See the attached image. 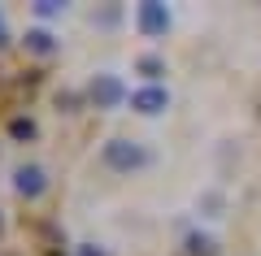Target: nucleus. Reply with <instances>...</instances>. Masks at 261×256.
<instances>
[{
  "label": "nucleus",
  "mask_w": 261,
  "mask_h": 256,
  "mask_svg": "<svg viewBox=\"0 0 261 256\" xmlns=\"http://www.w3.org/2000/svg\"><path fill=\"white\" fill-rule=\"evenodd\" d=\"M65 9H70V5H65V0H35V5H31V13H35L39 22H53V18H65Z\"/></svg>",
  "instance_id": "8"
},
{
  "label": "nucleus",
  "mask_w": 261,
  "mask_h": 256,
  "mask_svg": "<svg viewBox=\"0 0 261 256\" xmlns=\"http://www.w3.org/2000/svg\"><path fill=\"white\" fill-rule=\"evenodd\" d=\"M22 44H27L31 56H53V52H61V39H57L48 26H31L27 35H22Z\"/></svg>",
  "instance_id": "6"
},
{
  "label": "nucleus",
  "mask_w": 261,
  "mask_h": 256,
  "mask_svg": "<svg viewBox=\"0 0 261 256\" xmlns=\"http://www.w3.org/2000/svg\"><path fill=\"white\" fill-rule=\"evenodd\" d=\"M100 161H105V169H113V174H140L144 165L152 161V152H148V144H144V139L113 135V139H105Z\"/></svg>",
  "instance_id": "1"
},
{
  "label": "nucleus",
  "mask_w": 261,
  "mask_h": 256,
  "mask_svg": "<svg viewBox=\"0 0 261 256\" xmlns=\"http://www.w3.org/2000/svg\"><path fill=\"white\" fill-rule=\"evenodd\" d=\"M79 256H105V252H100L96 243H83V247H79Z\"/></svg>",
  "instance_id": "11"
},
{
  "label": "nucleus",
  "mask_w": 261,
  "mask_h": 256,
  "mask_svg": "<svg viewBox=\"0 0 261 256\" xmlns=\"http://www.w3.org/2000/svg\"><path fill=\"white\" fill-rule=\"evenodd\" d=\"M0 230H5V217H0Z\"/></svg>",
  "instance_id": "13"
},
{
  "label": "nucleus",
  "mask_w": 261,
  "mask_h": 256,
  "mask_svg": "<svg viewBox=\"0 0 261 256\" xmlns=\"http://www.w3.org/2000/svg\"><path fill=\"white\" fill-rule=\"evenodd\" d=\"M135 74H140L144 82H161V74H166V56L140 52V56H135Z\"/></svg>",
  "instance_id": "7"
},
{
  "label": "nucleus",
  "mask_w": 261,
  "mask_h": 256,
  "mask_svg": "<svg viewBox=\"0 0 261 256\" xmlns=\"http://www.w3.org/2000/svg\"><path fill=\"white\" fill-rule=\"evenodd\" d=\"M170 22H174V13H170V5H161V0H140V5H135V31H140L144 39H166Z\"/></svg>",
  "instance_id": "3"
},
{
  "label": "nucleus",
  "mask_w": 261,
  "mask_h": 256,
  "mask_svg": "<svg viewBox=\"0 0 261 256\" xmlns=\"http://www.w3.org/2000/svg\"><path fill=\"white\" fill-rule=\"evenodd\" d=\"M87 100H92V109H122V104H130V92L126 82L118 78V74H92V82H87Z\"/></svg>",
  "instance_id": "2"
},
{
  "label": "nucleus",
  "mask_w": 261,
  "mask_h": 256,
  "mask_svg": "<svg viewBox=\"0 0 261 256\" xmlns=\"http://www.w3.org/2000/svg\"><path fill=\"white\" fill-rule=\"evenodd\" d=\"M170 109V87L166 82H144L130 92V113H140V118H161Z\"/></svg>",
  "instance_id": "4"
},
{
  "label": "nucleus",
  "mask_w": 261,
  "mask_h": 256,
  "mask_svg": "<svg viewBox=\"0 0 261 256\" xmlns=\"http://www.w3.org/2000/svg\"><path fill=\"white\" fill-rule=\"evenodd\" d=\"M0 48H9V26H5V13H0Z\"/></svg>",
  "instance_id": "12"
},
{
  "label": "nucleus",
  "mask_w": 261,
  "mask_h": 256,
  "mask_svg": "<svg viewBox=\"0 0 261 256\" xmlns=\"http://www.w3.org/2000/svg\"><path fill=\"white\" fill-rule=\"evenodd\" d=\"M9 135L13 139H35V122H31V118H13L9 122Z\"/></svg>",
  "instance_id": "10"
},
{
  "label": "nucleus",
  "mask_w": 261,
  "mask_h": 256,
  "mask_svg": "<svg viewBox=\"0 0 261 256\" xmlns=\"http://www.w3.org/2000/svg\"><path fill=\"white\" fill-rule=\"evenodd\" d=\"M187 256H214V239L209 235H187Z\"/></svg>",
  "instance_id": "9"
},
{
  "label": "nucleus",
  "mask_w": 261,
  "mask_h": 256,
  "mask_svg": "<svg viewBox=\"0 0 261 256\" xmlns=\"http://www.w3.org/2000/svg\"><path fill=\"white\" fill-rule=\"evenodd\" d=\"M13 191H18L22 200H39V195L48 191L44 165H18V169H13Z\"/></svg>",
  "instance_id": "5"
}]
</instances>
